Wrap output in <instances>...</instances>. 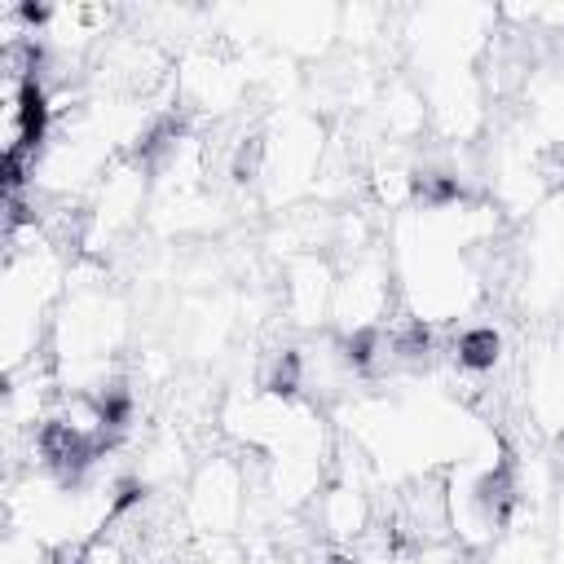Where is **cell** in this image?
I'll use <instances>...</instances> for the list:
<instances>
[{
    "label": "cell",
    "instance_id": "cell-1",
    "mask_svg": "<svg viewBox=\"0 0 564 564\" xmlns=\"http://www.w3.org/2000/svg\"><path fill=\"white\" fill-rule=\"evenodd\" d=\"M494 352H498V336L494 331H477V336L463 340V361L468 366H490Z\"/></svg>",
    "mask_w": 564,
    "mask_h": 564
}]
</instances>
